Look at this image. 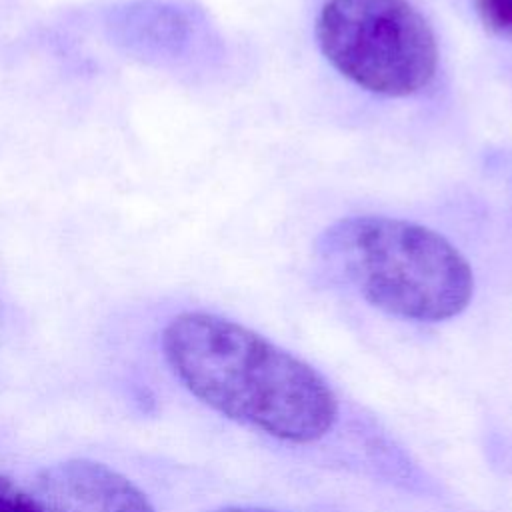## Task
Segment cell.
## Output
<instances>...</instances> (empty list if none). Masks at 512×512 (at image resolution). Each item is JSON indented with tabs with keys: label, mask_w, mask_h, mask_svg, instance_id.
Segmentation results:
<instances>
[{
	"label": "cell",
	"mask_w": 512,
	"mask_h": 512,
	"mask_svg": "<svg viewBox=\"0 0 512 512\" xmlns=\"http://www.w3.org/2000/svg\"><path fill=\"white\" fill-rule=\"evenodd\" d=\"M162 350L198 400L280 440L314 442L336 422L338 402L326 380L234 320L182 312L166 324Z\"/></svg>",
	"instance_id": "1"
},
{
	"label": "cell",
	"mask_w": 512,
	"mask_h": 512,
	"mask_svg": "<svg viewBox=\"0 0 512 512\" xmlns=\"http://www.w3.org/2000/svg\"><path fill=\"white\" fill-rule=\"evenodd\" d=\"M324 254L374 308L416 322L458 316L472 300L474 274L440 232L402 218L362 214L322 236Z\"/></svg>",
	"instance_id": "2"
},
{
	"label": "cell",
	"mask_w": 512,
	"mask_h": 512,
	"mask_svg": "<svg viewBox=\"0 0 512 512\" xmlns=\"http://www.w3.org/2000/svg\"><path fill=\"white\" fill-rule=\"evenodd\" d=\"M316 40L344 78L380 96H412L438 70L434 30L408 0H326Z\"/></svg>",
	"instance_id": "3"
},
{
	"label": "cell",
	"mask_w": 512,
	"mask_h": 512,
	"mask_svg": "<svg viewBox=\"0 0 512 512\" xmlns=\"http://www.w3.org/2000/svg\"><path fill=\"white\" fill-rule=\"evenodd\" d=\"M46 512H156L124 474L94 460H66L40 476Z\"/></svg>",
	"instance_id": "4"
},
{
	"label": "cell",
	"mask_w": 512,
	"mask_h": 512,
	"mask_svg": "<svg viewBox=\"0 0 512 512\" xmlns=\"http://www.w3.org/2000/svg\"><path fill=\"white\" fill-rule=\"evenodd\" d=\"M474 10L486 30L512 40V0H474Z\"/></svg>",
	"instance_id": "5"
},
{
	"label": "cell",
	"mask_w": 512,
	"mask_h": 512,
	"mask_svg": "<svg viewBox=\"0 0 512 512\" xmlns=\"http://www.w3.org/2000/svg\"><path fill=\"white\" fill-rule=\"evenodd\" d=\"M0 512H46V508L40 498H34L12 478L0 474Z\"/></svg>",
	"instance_id": "6"
},
{
	"label": "cell",
	"mask_w": 512,
	"mask_h": 512,
	"mask_svg": "<svg viewBox=\"0 0 512 512\" xmlns=\"http://www.w3.org/2000/svg\"><path fill=\"white\" fill-rule=\"evenodd\" d=\"M216 512H278V510H264V508H240V506H232V508H220Z\"/></svg>",
	"instance_id": "7"
}]
</instances>
